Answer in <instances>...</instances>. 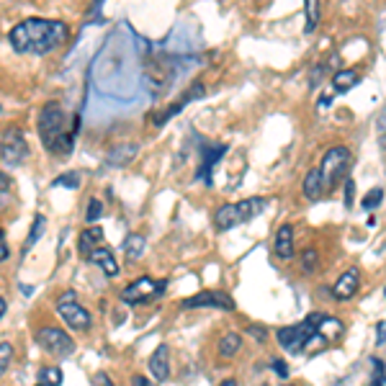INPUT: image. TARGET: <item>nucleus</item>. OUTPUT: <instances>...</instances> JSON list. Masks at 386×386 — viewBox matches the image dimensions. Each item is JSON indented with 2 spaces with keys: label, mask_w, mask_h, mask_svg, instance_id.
Listing matches in <instances>:
<instances>
[{
  "label": "nucleus",
  "mask_w": 386,
  "mask_h": 386,
  "mask_svg": "<svg viewBox=\"0 0 386 386\" xmlns=\"http://www.w3.org/2000/svg\"><path fill=\"white\" fill-rule=\"evenodd\" d=\"M67 23L62 21H47V18H23L16 23L8 42L18 54H47V52L59 49L67 42Z\"/></svg>",
  "instance_id": "f257e3e1"
},
{
  "label": "nucleus",
  "mask_w": 386,
  "mask_h": 386,
  "mask_svg": "<svg viewBox=\"0 0 386 386\" xmlns=\"http://www.w3.org/2000/svg\"><path fill=\"white\" fill-rule=\"evenodd\" d=\"M67 119H64V111L59 103H47L39 114V136H42V144L49 152H57V155H70L72 142L75 136L67 134Z\"/></svg>",
  "instance_id": "f03ea898"
},
{
  "label": "nucleus",
  "mask_w": 386,
  "mask_h": 386,
  "mask_svg": "<svg viewBox=\"0 0 386 386\" xmlns=\"http://www.w3.org/2000/svg\"><path fill=\"white\" fill-rule=\"evenodd\" d=\"M268 206V201L260 199V196H252V199H242L237 204H224V206L216 209L214 224L219 232H229V229L240 227V224L252 222L255 216L263 214V209Z\"/></svg>",
  "instance_id": "7ed1b4c3"
},
{
  "label": "nucleus",
  "mask_w": 386,
  "mask_h": 386,
  "mask_svg": "<svg viewBox=\"0 0 386 386\" xmlns=\"http://www.w3.org/2000/svg\"><path fill=\"white\" fill-rule=\"evenodd\" d=\"M320 317H322V312H315V315H309L307 320L299 322V324H293V327H281L279 332H276L281 348L288 351V353H301V351H304V343L315 335Z\"/></svg>",
  "instance_id": "20e7f679"
},
{
  "label": "nucleus",
  "mask_w": 386,
  "mask_h": 386,
  "mask_svg": "<svg viewBox=\"0 0 386 386\" xmlns=\"http://www.w3.org/2000/svg\"><path fill=\"white\" fill-rule=\"evenodd\" d=\"M348 165H351V150L348 147H329L324 152V158H322V165H320V172H322V180H324V186H335L337 180L343 178L345 172H348Z\"/></svg>",
  "instance_id": "39448f33"
},
{
  "label": "nucleus",
  "mask_w": 386,
  "mask_h": 386,
  "mask_svg": "<svg viewBox=\"0 0 386 386\" xmlns=\"http://www.w3.org/2000/svg\"><path fill=\"white\" fill-rule=\"evenodd\" d=\"M0 158L6 165H21L23 160L29 158V142L18 127H11L3 131L0 139Z\"/></svg>",
  "instance_id": "423d86ee"
},
{
  "label": "nucleus",
  "mask_w": 386,
  "mask_h": 386,
  "mask_svg": "<svg viewBox=\"0 0 386 386\" xmlns=\"http://www.w3.org/2000/svg\"><path fill=\"white\" fill-rule=\"evenodd\" d=\"M57 312H59V317H62L64 324L70 329H75V332H86V329L90 327V315H88V309H83L78 304L75 291H67L59 296Z\"/></svg>",
  "instance_id": "0eeeda50"
},
{
  "label": "nucleus",
  "mask_w": 386,
  "mask_h": 386,
  "mask_svg": "<svg viewBox=\"0 0 386 386\" xmlns=\"http://www.w3.org/2000/svg\"><path fill=\"white\" fill-rule=\"evenodd\" d=\"M36 343L42 345L47 353L59 356V358H67L75 353V340L59 327H42L36 332Z\"/></svg>",
  "instance_id": "6e6552de"
},
{
  "label": "nucleus",
  "mask_w": 386,
  "mask_h": 386,
  "mask_svg": "<svg viewBox=\"0 0 386 386\" xmlns=\"http://www.w3.org/2000/svg\"><path fill=\"white\" fill-rule=\"evenodd\" d=\"M168 281H152V279H139L134 283H129L122 291V301L124 304H144L150 299H158L163 296Z\"/></svg>",
  "instance_id": "1a4fd4ad"
},
{
  "label": "nucleus",
  "mask_w": 386,
  "mask_h": 386,
  "mask_svg": "<svg viewBox=\"0 0 386 386\" xmlns=\"http://www.w3.org/2000/svg\"><path fill=\"white\" fill-rule=\"evenodd\" d=\"M183 309H199V307H214V309H224V312H232L235 309V301L227 291H201L191 299H186L180 304Z\"/></svg>",
  "instance_id": "9d476101"
},
{
  "label": "nucleus",
  "mask_w": 386,
  "mask_h": 386,
  "mask_svg": "<svg viewBox=\"0 0 386 386\" xmlns=\"http://www.w3.org/2000/svg\"><path fill=\"white\" fill-rule=\"evenodd\" d=\"M358 286H361V273H358V268H348V271L337 279L335 288H332V296H335L337 301H348L356 296Z\"/></svg>",
  "instance_id": "9b49d317"
},
{
  "label": "nucleus",
  "mask_w": 386,
  "mask_h": 386,
  "mask_svg": "<svg viewBox=\"0 0 386 386\" xmlns=\"http://www.w3.org/2000/svg\"><path fill=\"white\" fill-rule=\"evenodd\" d=\"M224 155H227V144H209V147H204V158H201L196 178H204L209 186H211V168H214Z\"/></svg>",
  "instance_id": "f8f14e48"
},
{
  "label": "nucleus",
  "mask_w": 386,
  "mask_h": 386,
  "mask_svg": "<svg viewBox=\"0 0 386 386\" xmlns=\"http://www.w3.org/2000/svg\"><path fill=\"white\" fill-rule=\"evenodd\" d=\"M150 376L158 384L168 381V376H170V351H168V345H158L155 353L150 356Z\"/></svg>",
  "instance_id": "ddd939ff"
},
{
  "label": "nucleus",
  "mask_w": 386,
  "mask_h": 386,
  "mask_svg": "<svg viewBox=\"0 0 386 386\" xmlns=\"http://www.w3.org/2000/svg\"><path fill=\"white\" fill-rule=\"evenodd\" d=\"M273 252L281 257V260H288L293 257V227L291 224H283L276 232V240H273Z\"/></svg>",
  "instance_id": "4468645a"
},
{
  "label": "nucleus",
  "mask_w": 386,
  "mask_h": 386,
  "mask_svg": "<svg viewBox=\"0 0 386 386\" xmlns=\"http://www.w3.org/2000/svg\"><path fill=\"white\" fill-rule=\"evenodd\" d=\"M301 191H304V199H307V201H320L322 196H324L327 186H324V180H322L320 168H312V170L307 172V178H304V186H301Z\"/></svg>",
  "instance_id": "2eb2a0df"
},
{
  "label": "nucleus",
  "mask_w": 386,
  "mask_h": 386,
  "mask_svg": "<svg viewBox=\"0 0 386 386\" xmlns=\"http://www.w3.org/2000/svg\"><path fill=\"white\" fill-rule=\"evenodd\" d=\"M136 152H139V144H119V147L108 152L106 168H127L136 158Z\"/></svg>",
  "instance_id": "dca6fc26"
},
{
  "label": "nucleus",
  "mask_w": 386,
  "mask_h": 386,
  "mask_svg": "<svg viewBox=\"0 0 386 386\" xmlns=\"http://www.w3.org/2000/svg\"><path fill=\"white\" fill-rule=\"evenodd\" d=\"M88 263H95L103 268V273H106L108 279H114V276H119V263H116V257L111 250H106V247H100V250H90L88 252Z\"/></svg>",
  "instance_id": "f3484780"
},
{
  "label": "nucleus",
  "mask_w": 386,
  "mask_h": 386,
  "mask_svg": "<svg viewBox=\"0 0 386 386\" xmlns=\"http://www.w3.org/2000/svg\"><path fill=\"white\" fill-rule=\"evenodd\" d=\"M358 80H361V75L356 70H337L332 75V90L335 93H348L358 86Z\"/></svg>",
  "instance_id": "a211bd4d"
},
{
  "label": "nucleus",
  "mask_w": 386,
  "mask_h": 386,
  "mask_svg": "<svg viewBox=\"0 0 386 386\" xmlns=\"http://www.w3.org/2000/svg\"><path fill=\"white\" fill-rule=\"evenodd\" d=\"M144 250H147V237L144 235L131 232V235L124 240V252H127L129 260H139V257L144 255Z\"/></svg>",
  "instance_id": "6ab92c4d"
},
{
  "label": "nucleus",
  "mask_w": 386,
  "mask_h": 386,
  "mask_svg": "<svg viewBox=\"0 0 386 386\" xmlns=\"http://www.w3.org/2000/svg\"><path fill=\"white\" fill-rule=\"evenodd\" d=\"M343 322L340 320H335V317H327V315H322L320 317V322H317V335H322L324 337V340H329V337L332 335H340V332H343Z\"/></svg>",
  "instance_id": "aec40b11"
},
{
  "label": "nucleus",
  "mask_w": 386,
  "mask_h": 386,
  "mask_svg": "<svg viewBox=\"0 0 386 386\" xmlns=\"http://www.w3.org/2000/svg\"><path fill=\"white\" fill-rule=\"evenodd\" d=\"M47 232V216L44 214H36L34 216V224H31V232H29V237H26V242H23V255L34 247L39 240H42V235Z\"/></svg>",
  "instance_id": "412c9836"
},
{
  "label": "nucleus",
  "mask_w": 386,
  "mask_h": 386,
  "mask_svg": "<svg viewBox=\"0 0 386 386\" xmlns=\"http://www.w3.org/2000/svg\"><path fill=\"white\" fill-rule=\"evenodd\" d=\"M242 348V337L237 335V332H227V335L219 340V356L222 358H235Z\"/></svg>",
  "instance_id": "4be33fe9"
},
{
  "label": "nucleus",
  "mask_w": 386,
  "mask_h": 386,
  "mask_svg": "<svg viewBox=\"0 0 386 386\" xmlns=\"http://www.w3.org/2000/svg\"><path fill=\"white\" fill-rule=\"evenodd\" d=\"M103 240V229L100 227H88L83 235H80V252L88 255V250H93V245H98Z\"/></svg>",
  "instance_id": "5701e85b"
},
{
  "label": "nucleus",
  "mask_w": 386,
  "mask_h": 386,
  "mask_svg": "<svg viewBox=\"0 0 386 386\" xmlns=\"http://www.w3.org/2000/svg\"><path fill=\"white\" fill-rule=\"evenodd\" d=\"M304 13H307V34H312V31L320 26V3L317 0H307L304 3Z\"/></svg>",
  "instance_id": "b1692460"
},
{
  "label": "nucleus",
  "mask_w": 386,
  "mask_h": 386,
  "mask_svg": "<svg viewBox=\"0 0 386 386\" xmlns=\"http://www.w3.org/2000/svg\"><path fill=\"white\" fill-rule=\"evenodd\" d=\"M39 384L59 386V384H62V371H59V368H54V365H49V368H42V371H39Z\"/></svg>",
  "instance_id": "393cba45"
},
{
  "label": "nucleus",
  "mask_w": 386,
  "mask_h": 386,
  "mask_svg": "<svg viewBox=\"0 0 386 386\" xmlns=\"http://www.w3.org/2000/svg\"><path fill=\"white\" fill-rule=\"evenodd\" d=\"M381 201H384V188L376 186V188H371V191L365 193V199H363V204H361V206H363L365 211H373V209L381 206Z\"/></svg>",
  "instance_id": "a878e982"
},
{
  "label": "nucleus",
  "mask_w": 386,
  "mask_h": 386,
  "mask_svg": "<svg viewBox=\"0 0 386 386\" xmlns=\"http://www.w3.org/2000/svg\"><path fill=\"white\" fill-rule=\"evenodd\" d=\"M80 188V172L78 170H70V172H64V175H59V178L52 180V188Z\"/></svg>",
  "instance_id": "bb28decb"
},
{
  "label": "nucleus",
  "mask_w": 386,
  "mask_h": 386,
  "mask_svg": "<svg viewBox=\"0 0 386 386\" xmlns=\"http://www.w3.org/2000/svg\"><path fill=\"white\" fill-rule=\"evenodd\" d=\"M13 363V345L11 343H0V379L6 376V371Z\"/></svg>",
  "instance_id": "cd10ccee"
},
{
  "label": "nucleus",
  "mask_w": 386,
  "mask_h": 386,
  "mask_svg": "<svg viewBox=\"0 0 386 386\" xmlns=\"http://www.w3.org/2000/svg\"><path fill=\"white\" fill-rule=\"evenodd\" d=\"M100 216H103V204H100L98 199H90V201H88L86 222H88V224H93V222H98Z\"/></svg>",
  "instance_id": "c85d7f7f"
},
{
  "label": "nucleus",
  "mask_w": 386,
  "mask_h": 386,
  "mask_svg": "<svg viewBox=\"0 0 386 386\" xmlns=\"http://www.w3.org/2000/svg\"><path fill=\"white\" fill-rule=\"evenodd\" d=\"M301 263H304V271H307V273L315 271V265H317V250H315V247H307V250H304Z\"/></svg>",
  "instance_id": "c756f323"
},
{
  "label": "nucleus",
  "mask_w": 386,
  "mask_h": 386,
  "mask_svg": "<svg viewBox=\"0 0 386 386\" xmlns=\"http://www.w3.org/2000/svg\"><path fill=\"white\" fill-rule=\"evenodd\" d=\"M353 193H356V180L348 178V180H345V206H348V209L353 206Z\"/></svg>",
  "instance_id": "7c9ffc66"
},
{
  "label": "nucleus",
  "mask_w": 386,
  "mask_h": 386,
  "mask_svg": "<svg viewBox=\"0 0 386 386\" xmlns=\"http://www.w3.org/2000/svg\"><path fill=\"white\" fill-rule=\"evenodd\" d=\"M273 371H276V376H281V379H288V365H286V361L276 358V361H273Z\"/></svg>",
  "instance_id": "2f4dec72"
},
{
  "label": "nucleus",
  "mask_w": 386,
  "mask_h": 386,
  "mask_svg": "<svg viewBox=\"0 0 386 386\" xmlns=\"http://www.w3.org/2000/svg\"><path fill=\"white\" fill-rule=\"evenodd\" d=\"M247 332H250V335L255 337L257 343H265V340H268V332H265V327H263V324H252V327L247 329Z\"/></svg>",
  "instance_id": "473e14b6"
},
{
  "label": "nucleus",
  "mask_w": 386,
  "mask_h": 386,
  "mask_svg": "<svg viewBox=\"0 0 386 386\" xmlns=\"http://www.w3.org/2000/svg\"><path fill=\"white\" fill-rule=\"evenodd\" d=\"M8 255H11V250H8L6 232H3V229H0V263H3V260H8Z\"/></svg>",
  "instance_id": "72a5a7b5"
},
{
  "label": "nucleus",
  "mask_w": 386,
  "mask_h": 386,
  "mask_svg": "<svg viewBox=\"0 0 386 386\" xmlns=\"http://www.w3.org/2000/svg\"><path fill=\"white\" fill-rule=\"evenodd\" d=\"M384 329H386V322L379 320V324H376V345H379V348H384V343H386Z\"/></svg>",
  "instance_id": "f704fd0d"
},
{
  "label": "nucleus",
  "mask_w": 386,
  "mask_h": 386,
  "mask_svg": "<svg viewBox=\"0 0 386 386\" xmlns=\"http://www.w3.org/2000/svg\"><path fill=\"white\" fill-rule=\"evenodd\" d=\"M93 386H114V381L108 379L106 373H95V379H93Z\"/></svg>",
  "instance_id": "c9c22d12"
},
{
  "label": "nucleus",
  "mask_w": 386,
  "mask_h": 386,
  "mask_svg": "<svg viewBox=\"0 0 386 386\" xmlns=\"http://www.w3.org/2000/svg\"><path fill=\"white\" fill-rule=\"evenodd\" d=\"M8 186H11V180H8V175L6 172H0V196L8 191Z\"/></svg>",
  "instance_id": "e433bc0d"
},
{
  "label": "nucleus",
  "mask_w": 386,
  "mask_h": 386,
  "mask_svg": "<svg viewBox=\"0 0 386 386\" xmlns=\"http://www.w3.org/2000/svg\"><path fill=\"white\" fill-rule=\"evenodd\" d=\"M131 386H150V381L144 379V376H134V379H131Z\"/></svg>",
  "instance_id": "4c0bfd02"
},
{
  "label": "nucleus",
  "mask_w": 386,
  "mask_h": 386,
  "mask_svg": "<svg viewBox=\"0 0 386 386\" xmlns=\"http://www.w3.org/2000/svg\"><path fill=\"white\" fill-rule=\"evenodd\" d=\"M6 309H8L6 299H3V296H0V320H3V315H6Z\"/></svg>",
  "instance_id": "58836bf2"
},
{
  "label": "nucleus",
  "mask_w": 386,
  "mask_h": 386,
  "mask_svg": "<svg viewBox=\"0 0 386 386\" xmlns=\"http://www.w3.org/2000/svg\"><path fill=\"white\" fill-rule=\"evenodd\" d=\"M371 386H384V376H373V379H371Z\"/></svg>",
  "instance_id": "ea45409f"
},
{
  "label": "nucleus",
  "mask_w": 386,
  "mask_h": 386,
  "mask_svg": "<svg viewBox=\"0 0 386 386\" xmlns=\"http://www.w3.org/2000/svg\"><path fill=\"white\" fill-rule=\"evenodd\" d=\"M329 106V98L324 95V98H320V108H327Z\"/></svg>",
  "instance_id": "a19ab883"
},
{
  "label": "nucleus",
  "mask_w": 386,
  "mask_h": 386,
  "mask_svg": "<svg viewBox=\"0 0 386 386\" xmlns=\"http://www.w3.org/2000/svg\"><path fill=\"white\" fill-rule=\"evenodd\" d=\"M219 386H237V381L235 379H227V381H222Z\"/></svg>",
  "instance_id": "79ce46f5"
},
{
  "label": "nucleus",
  "mask_w": 386,
  "mask_h": 386,
  "mask_svg": "<svg viewBox=\"0 0 386 386\" xmlns=\"http://www.w3.org/2000/svg\"><path fill=\"white\" fill-rule=\"evenodd\" d=\"M283 386H293V384H283Z\"/></svg>",
  "instance_id": "37998d69"
},
{
  "label": "nucleus",
  "mask_w": 386,
  "mask_h": 386,
  "mask_svg": "<svg viewBox=\"0 0 386 386\" xmlns=\"http://www.w3.org/2000/svg\"><path fill=\"white\" fill-rule=\"evenodd\" d=\"M36 386H44V384H36Z\"/></svg>",
  "instance_id": "c03bdc74"
},
{
  "label": "nucleus",
  "mask_w": 386,
  "mask_h": 386,
  "mask_svg": "<svg viewBox=\"0 0 386 386\" xmlns=\"http://www.w3.org/2000/svg\"><path fill=\"white\" fill-rule=\"evenodd\" d=\"M263 386H268V384H263Z\"/></svg>",
  "instance_id": "a18cd8bd"
}]
</instances>
